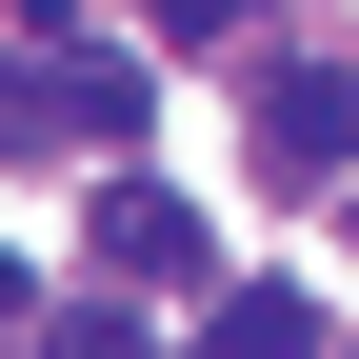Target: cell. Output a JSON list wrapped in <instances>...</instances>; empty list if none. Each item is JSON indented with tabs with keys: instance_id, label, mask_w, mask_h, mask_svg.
Masks as SVG:
<instances>
[{
	"instance_id": "cell-1",
	"label": "cell",
	"mask_w": 359,
	"mask_h": 359,
	"mask_svg": "<svg viewBox=\"0 0 359 359\" xmlns=\"http://www.w3.org/2000/svg\"><path fill=\"white\" fill-rule=\"evenodd\" d=\"M80 240H100V280H120V299H200V280H219V240H200V200H160V180H120V200L80 219Z\"/></svg>"
},
{
	"instance_id": "cell-2",
	"label": "cell",
	"mask_w": 359,
	"mask_h": 359,
	"mask_svg": "<svg viewBox=\"0 0 359 359\" xmlns=\"http://www.w3.org/2000/svg\"><path fill=\"white\" fill-rule=\"evenodd\" d=\"M259 180H359V80L339 60H299L280 100H259Z\"/></svg>"
},
{
	"instance_id": "cell-3",
	"label": "cell",
	"mask_w": 359,
	"mask_h": 359,
	"mask_svg": "<svg viewBox=\"0 0 359 359\" xmlns=\"http://www.w3.org/2000/svg\"><path fill=\"white\" fill-rule=\"evenodd\" d=\"M180 359H320V299H299V280H219Z\"/></svg>"
},
{
	"instance_id": "cell-4",
	"label": "cell",
	"mask_w": 359,
	"mask_h": 359,
	"mask_svg": "<svg viewBox=\"0 0 359 359\" xmlns=\"http://www.w3.org/2000/svg\"><path fill=\"white\" fill-rule=\"evenodd\" d=\"M40 80H60V140H140V80L120 60H40Z\"/></svg>"
},
{
	"instance_id": "cell-5",
	"label": "cell",
	"mask_w": 359,
	"mask_h": 359,
	"mask_svg": "<svg viewBox=\"0 0 359 359\" xmlns=\"http://www.w3.org/2000/svg\"><path fill=\"white\" fill-rule=\"evenodd\" d=\"M40 359H140V320H60V339H40Z\"/></svg>"
},
{
	"instance_id": "cell-6",
	"label": "cell",
	"mask_w": 359,
	"mask_h": 359,
	"mask_svg": "<svg viewBox=\"0 0 359 359\" xmlns=\"http://www.w3.org/2000/svg\"><path fill=\"white\" fill-rule=\"evenodd\" d=\"M20 20H60V0H20Z\"/></svg>"
}]
</instances>
